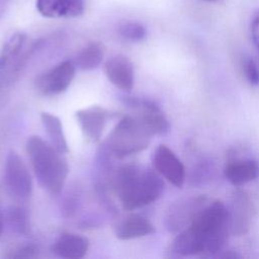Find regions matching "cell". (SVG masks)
I'll list each match as a JSON object with an SVG mask.
<instances>
[{
  "label": "cell",
  "instance_id": "cell-16",
  "mask_svg": "<svg viewBox=\"0 0 259 259\" xmlns=\"http://www.w3.org/2000/svg\"><path fill=\"white\" fill-rule=\"evenodd\" d=\"M249 202L248 196L243 191H238L234 195L232 210H229L231 233L242 235L248 231L251 211Z\"/></svg>",
  "mask_w": 259,
  "mask_h": 259
},
{
  "label": "cell",
  "instance_id": "cell-2",
  "mask_svg": "<svg viewBox=\"0 0 259 259\" xmlns=\"http://www.w3.org/2000/svg\"><path fill=\"white\" fill-rule=\"evenodd\" d=\"M158 172L138 165L118 168L113 187L125 210H134L156 201L164 192V181Z\"/></svg>",
  "mask_w": 259,
  "mask_h": 259
},
{
  "label": "cell",
  "instance_id": "cell-10",
  "mask_svg": "<svg viewBox=\"0 0 259 259\" xmlns=\"http://www.w3.org/2000/svg\"><path fill=\"white\" fill-rule=\"evenodd\" d=\"M110 116L111 113L108 110L98 105H92L76 112V118L83 134L93 142L100 140Z\"/></svg>",
  "mask_w": 259,
  "mask_h": 259
},
{
  "label": "cell",
  "instance_id": "cell-21",
  "mask_svg": "<svg viewBox=\"0 0 259 259\" xmlns=\"http://www.w3.org/2000/svg\"><path fill=\"white\" fill-rule=\"evenodd\" d=\"M117 32L122 38L130 41L143 40L147 35L146 27L142 23L133 20H125L119 23Z\"/></svg>",
  "mask_w": 259,
  "mask_h": 259
},
{
  "label": "cell",
  "instance_id": "cell-23",
  "mask_svg": "<svg viewBox=\"0 0 259 259\" xmlns=\"http://www.w3.org/2000/svg\"><path fill=\"white\" fill-rule=\"evenodd\" d=\"M250 32L252 41L259 54V10L255 12L250 23Z\"/></svg>",
  "mask_w": 259,
  "mask_h": 259
},
{
  "label": "cell",
  "instance_id": "cell-5",
  "mask_svg": "<svg viewBox=\"0 0 259 259\" xmlns=\"http://www.w3.org/2000/svg\"><path fill=\"white\" fill-rule=\"evenodd\" d=\"M4 183L8 192L16 199L25 200L32 192V179L26 165L14 151L6 157Z\"/></svg>",
  "mask_w": 259,
  "mask_h": 259
},
{
  "label": "cell",
  "instance_id": "cell-8",
  "mask_svg": "<svg viewBox=\"0 0 259 259\" xmlns=\"http://www.w3.org/2000/svg\"><path fill=\"white\" fill-rule=\"evenodd\" d=\"M74 77V64L65 61L40 75L36 79V87L45 95H57L68 89Z\"/></svg>",
  "mask_w": 259,
  "mask_h": 259
},
{
  "label": "cell",
  "instance_id": "cell-15",
  "mask_svg": "<svg viewBox=\"0 0 259 259\" xmlns=\"http://www.w3.org/2000/svg\"><path fill=\"white\" fill-rule=\"evenodd\" d=\"M155 232L153 224L145 217L131 214L115 227V236L120 240H131L151 235Z\"/></svg>",
  "mask_w": 259,
  "mask_h": 259
},
{
  "label": "cell",
  "instance_id": "cell-6",
  "mask_svg": "<svg viewBox=\"0 0 259 259\" xmlns=\"http://www.w3.org/2000/svg\"><path fill=\"white\" fill-rule=\"evenodd\" d=\"M125 102L135 110L134 115L152 135H164L169 132L170 125L165 114L154 101L141 98H126Z\"/></svg>",
  "mask_w": 259,
  "mask_h": 259
},
{
  "label": "cell",
  "instance_id": "cell-19",
  "mask_svg": "<svg viewBox=\"0 0 259 259\" xmlns=\"http://www.w3.org/2000/svg\"><path fill=\"white\" fill-rule=\"evenodd\" d=\"M27 36L24 33L13 34L3 46L0 53V70L4 69L6 65L14 59L24 48Z\"/></svg>",
  "mask_w": 259,
  "mask_h": 259
},
{
  "label": "cell",
  "instance_id": "cell-18",
  "mask_svg": "<svg viewBox=\"0 0 259 259\" xmlns=\"http://www.w3.org/2000/svg\"><path fill=\"white\" fill-rule=\"evenodd\" d=\"M103 55V48L99 42H89L77 55L76 65L81 70H93L101 64Z\"/></svg>",
  "mask_w": 259,
  "mask_h": 259
},
{
  "label": "cell",
  "instance_id": "cell-1",
  "mask_svg": "<svg viewBox=\"0 0 259 259\" xmlns=\"http://www.w3.org/2000/svg\"><path fill=\"white\" fill-rule=\"evenodd\" d=\"M230 233L227 206L220 200L206 201L191 223L176 236L170 252L179 257L215 256L225 248Z\"/></svg>",
  "mask_w": 259,
  "mask_h": 259
},
{
  "label": "cell",
  "instance_id": "cell-26",
  "mask_svg": "<svg viewBox=\"0 0 259 259\" xmlns=\"http://www.w3.org/2000/svg\"><path fill=\"white\" fill-rule=\"evenodd\" d=\"M2 230H3V217H2V213L0 211V235L2 233Z\"/></svg>",
  "mask_w": 259,
  "mask_h": 259
},
{
  "label": "cell",
  "instance_id": "cell-17",
  "mask_svg": "<svg viewBox=\"0 0 259 259\" xmlns=\"http://www.w3.org/2000/svg\"><path fill=\"white\" fill-rule=\"evenodd\" d=\"M40 119L47 135L50 138V143L62 154L69 151L68 143L63 131V125L60 118L52 113L42 112Z\"/></svg>",
  "mask_w": 259,
  "mask_h": 259
},
{
  "label": "cell",
  "instance_id": "cell-7",
  "mask_svg": "<svg viewBox=\"0 0 259 259\" xmlns=\"http://www.w3.org/2000/svg\"><path fill=\"white\" fill-rule=\"evenodd\" d=\"M153 165L156 171L175 187H182L186 172L184 165L176 154L166 145L156 148L153 155Z\"/></svg>",
  "mask_w": 259,
  "mask_h": 259
},
{
  "label": "cell",
  "instance_id": "cell-13",
  "mask_svg": "<svg viewBox=\"0 0 259 259\" xmlns=\"http://www.w3.org/2000/svg\"><path fill=\"white\" fill-rule=\"evenodd\" d=\"M224 174L231 184L236 186L243 185L259 176V163L252 158L235 159L226 164Z\"/></svg>",
  "mask_w": 259,
  "mask_h": 259
},
{
  "label": "cell",
  "instance_id": "cell-12",
  "mask_svg": "<svg viewBox=\"0 0 259 259\" xmlns=\"http://www.w3.org/2000/svg\"><path fill=\"white\" fill-rule=\"evenodd\" d=\"M35 6L47 18H74L85 10L84 0H36Z\"/></svg>",
  "mask_w": 259,
  "mask_h": 259
},
{
  "label": "cell",
  "instance_id": "cell-24",
  "mask_svg": "<svg viewBox=\"0 0 259 259\" xmlns=\"http://www.w3.org/2000/svg\"><path fill=\"white\" fill-rule=\"evenodd\" d=\"M37 249L33 246H25L16 250L13 254L9 255V258H29L35 256Z\"/></svg>",
  "mask_w": 259,
  "mask_h": 259
},
{
  "label": "cell",
  "instance_id": "cell-11",
  "mask_svg": "<svg viewBox=\"0 0 259 259\" xmlns=\"http://www.w3.org/2000/svg\"><path fill=\"white\" fill-rule=\"evenodd\" d=\"M107 79L122 91L130 92L133 89L135 74L134 67L128 58L122 55L113 56L104 65Z\"/></svg>",
  "mask_w": 259,
  "mask_h": 259
},
{
  "label": "cell",
  "instance_id": "cell-20",
  "mask_svg": "<svg viewBox=\"0 0 259 259\" xmlns=\"http://www.w3.org/2000/svg\"><path fill=\"white\" fill-rule=\"evenodd\" d=\"M7 222L13 232L25 234L29 227V220L26 210L21 206H10L7 211Z\"/></svg>",
  "mask_w": 259,
  "mask_h": 259
},
{
  "label": "cell",
  "instance_id": "cell-9",
  "mask_svg": "<svg viewBox=\"0 0 259 259\" xmlns=\"http://www.w3.org/2000/svg\"><path fill=\"white\" fill-rule=\"evenodd\" d=\"M206 198L203 196L190 197L173 204L165 218L166 227L170 232H180L186 228L199 209L205 204Z\"/></svg>",
  "mask_w": 259,
  "mask_h": 259
},
{
  "label": "cell",
  "instance_id": "cell-14",
  "mask_svg": "<svg viewBox=\"0 0 259 259\" xmlns=\"http://www.w3.org/2000/svg\"><path fill=\"white\" fill-rule=\"evenodd\" d=\"M88 248L89 242L85 237L66 233L55 241L52 246V252L62 258L79 259L86 255Z\"/></svg>",
  "mask_w": 259,
  "mask_h": 259
},
{
  "label": "cell",
  "instance_id": "cell-3",
  "mask_svg": "<svg viewBox=\"0 0 259 259\" xmlns=\"http://www.w3.org/2000/svg\"><path fill=\"white\" fill-rule=\"evenodd\" d=\"M26 152L38 183L51 193H60L69 173L63 154L38 136L29 137Z\"/></svg>",
  "mask_w": 259,
  "mask_h": 259
},
{
  "label": "cell",
  "instance_id": "cell-4",
  "mask_svg": "<svg viewBox=\"0 0 259 259\" xmlns=\"http://www.w3.org/2000/svg\"><path fill=\"white\" fill-rule=\"evenodd\" d=\"M153 137L146 127L132 115L122 117L110 133L107 148L116 158H124L145 150Z\"/></svg>",
  "mask_w": 259,
  "mask_h": 259
},
{
  "label": "cell",
  "instance_id": "cell-22",
  "mask_svg": "<svg viewBox=\"0 0 259 259\" xmlns=\"http://www.w3.org/2000/svg\"><path fill=\"white\" fill-rule=\"evenodd\" d=\"M243 69L247 81L253 85H259V67L256 61L250 57H246L243 60Z\"/></svg>",
  "mask_w": 259,
  "mask_h": 259
},
{
  "label": "cell",
  "instance_id": "cell-27",
  "mask_svg": "<svg viewBox=\"0 0 259 259\" xmlns=\"http://www.w3.org/2000/svg\"><path fill=\"white\" fill-rule=\"evenodd\" d=\"M0 71H1V70H0Z\"/></svg>",
  "mask_w": 259,
  "mask_h": 259
},
{
  "label": "cell",
  "instance_id": "cell-25",
  "mask_svg": "<svg viewBox=\"0 0 259 259\" xmlns=\"http://www.w3.org/2000/svg\"><path fill=\"white\" fill-rule=\"evenodd\" d=\"M12 0H0V18L4 15V13L6 12L8 6L10 5V2Z\"/></svg>",
  "mask_w": 259,
  "mask_h": 259
}]
</instances>
